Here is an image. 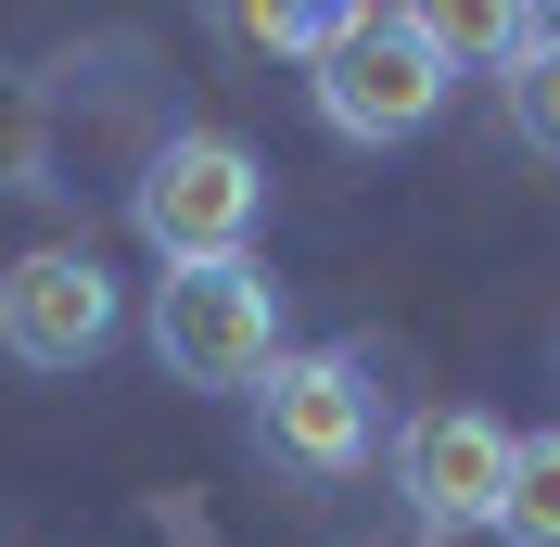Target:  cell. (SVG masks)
<instances>
[{
	"instance_id": "1",
	"label": "cell",
	"mask_w": 560,
	"mask_h": 547,
	"mask_svg": "<svg viewBox=\"0 0 560 547\" xmlns=\"http://www.w3.org/2000/svg\"><path fill=\"white\" fill-rule=\"evenodd\" d=\"M446 90H458V26L446 13H408V0H345V38L306 65L318 128L357 140V153L420 140L433 115H446Z\"/></svg>"
},
{
	"instance_id": "2",
	"label": "cell",
	"mask_w": 560,
	"mask_h": 547,
	"mask_svg": "<svg viewBox=\"0 0 560 547\" xmlns=\"http://www.w3.org/2000/svg\"><path fill=\"white\" fill-rule=\"evenodd\" d=\"M128 217H140V242H153L166 268H230V255H255L268 166H255V140H230V128H178V140L140 153Z\"/></svg>"
},
{
	"instance_id": "3",
	"label": "cell",
	"mask_w": 560,
	"mask_h": 547,
	"mask_svg": "<svg viewBox=\"0 0 560 547\" xmlns=\"http://www.w3.org/2000/svg\"><path fill=\"white\" fill-rule=\"evenodd\" d=\"M140 331H153V357H166L178 395H255V382L280 370V280L255 268V255H230V268H166L153 306H140Z\"/></svg>"
},
{
	"instance_id": "4",
	"label": "cell",
	"mask_w": 560,
	"mask_h": 547,
	"mask_svg": "<svg viewBox=\"0 0 560 547\" xmlns=\"http://www.w3.org/2000/svg\"><path fill=\"white\" fill-rule=\"evenodd\" d=\"M383 445V382H370V344H280V370L255 382V458L280 484H345L370 472Z\"/></svg>"
},
{
	"instance_id": "5",
	"label": "cell",
	"mask_w": 560,
	"mask_h": 547,
	"mask_svg": "<svg viewBox=\"0 0 560 547\" xmlns=\"http://www.w3.org/2000/svg\"><path fill=\"white\" fill-rule=\"evenodd\" d=\"M115 331H128V293H115V268L90 242H38V255L0 268V357H13V370L65 382V370H90Z\"/></svg>"
},
{
	"instance_id": "6",
	"label": "cell",
	"mask_w": 560,
	"mask_h": 547,
	"mask_svg": "<svg viewBox=\"0 0 560 547\" xmlns=\"http://www.w3.org/2000/svg\"><path fill=\"white\" fill-rule=\"evenodd\" d=\"M510 420L497 408H420L408 433H395V484H408L420 535H485L497 497H510Z\"/></svg>"
},
{
	"instance_id": "7",
	"label": "cell",
	"mask_w": 560,
	"mask_h": 547,
	"mask_svg": "<svg viewBox=\"0 0 560 547\" xmlns=\"http://www.w3.org/2000/svg\"><path fill=\"white\" fill-rule=\"evenodd\" d=\"M485 51H497V115H510V140L560 166V13H497Z\"/></svg>"
},
{
	"instance_id": "8",
	"label": "cell",
	"mask_w": 560,
	"mask_h": 547,
	"mask_svg": "<svg viewBox=\"0 0 560 547\" xmlns=\"http://www.w3.org/2000/svg\"><path fill=\"white\" fill-rule=\"evenodd\" d=\"M497 535H510V547H560V420L510 445V497H497Z\"/></svg>"
},
{
	"instance_id": "9",
	"label": "cell",
	"mask_w": 560,
	"mask_h": 547,
	"mask_svg": "<svg viewBox=\"0 0 560 547\" xmlns=\"http://www.w3.org/2000/svg\"><path fill=\"white\" fill-rule=\"evenodd\" d=\"M0 191H65L51 178V90L0 65Z\"/></svg>"
},
{
	"instance_id": "10",
	"label": "cell",
	"mask_w": 560,
	"mask_h": 547,
	"mask_svg": "<svg viewBox=\"0 0 560 547\" xmlns=\"http://www.w3.org/2000/svg\"><path fill=\"white\" fill-rule=\"evenodd\" d=\"M230 26H243L255 51H293V65H318V51L345 38V13H293V0H280V13H230Z\"/></svg>"
}]
</instances>
